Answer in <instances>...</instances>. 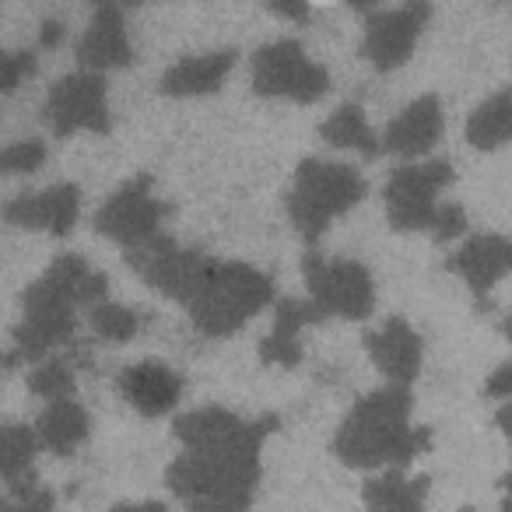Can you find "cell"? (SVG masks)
<instances>
[]
</instances>
